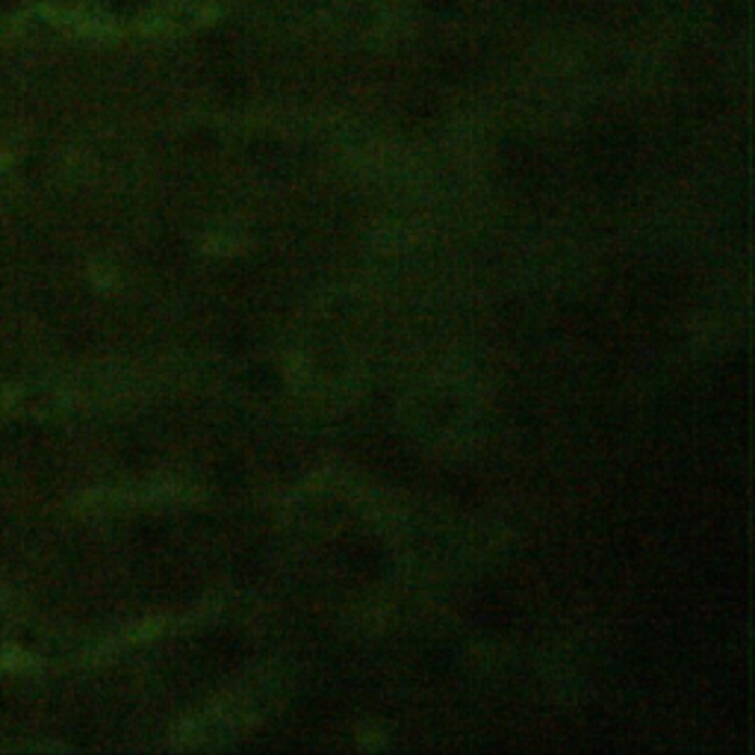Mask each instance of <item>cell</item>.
<instances>
[{
	"label": "cell",
	"mask_w": 755,
	"mask_h": 755,
	"mask_svg": "<svg viewBox=\"0 0 755 755\" xmlns=\"http://www.w3.org/2000/svg\"><path fill=\"white\" fill-rule=\"evenodd\" d=\"M219 18V10L210 0H168L148 12L139 27L151 36H183L201 27H210Z\"/></svg>",
	"instance_id": "cell-1"
}]
</instances>
